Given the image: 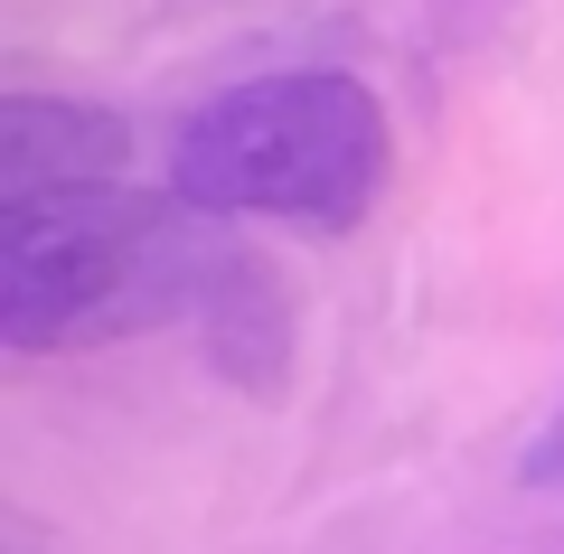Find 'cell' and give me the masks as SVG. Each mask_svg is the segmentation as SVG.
<instances>
[{
  "label": "cell",
  "mask_w": 564,
  "mask_h": 554,
  "mask_svg": "<svg viewBox=\"0 0 564 554\" xmlns=\"http://www.w3.org/2000/svg\"><path fill=\"white\" fill-rule=\"evenodd\" d=\"M386 170H395L386 104L377 85L339 76V66L226 85L170 141V198H188L198 217H263L302 226V236L367 226L386 198Z\"/></svg>",
  "instance_id": "obj_2"
},
{
  "label": "cell",
  "mask_w": 564,
  "mask_h": 554,
  "mask_svg": "<svg viewBox=\"0 0 564 554\" xmlns=\"http://www.w3.org/2000/svg\"><path fill=\"white\" fill-rule=\"evenodd\" d=\"M132 170V122L104 104L10 95L0 104V207L10 198H66V188H113Z\"/></svg>",
  "instance_id": "obj_3"
},
{
  "label": "cell",
  "mask_w": 564,
  "mask_h": 554,
  "mask_svg": "<svg viewBox=\"0 0 564 554\" xmlns=\"http://www.w3.org/2000/svg\"><path fill=\"white\" fill-rule=\"evenodd\" d=\"M263 292L273 282L236 236H217L188 198H151L132 178L0 207V338L20 357L104 348L188 311L236 338V301Z\"/></svg>",
  "instance_id": "obj_1"
},
{
  "label": "cell",
  "mask_w": 564,
  "mask_h": 554,
  "mask_svg": "<svg viewBox=\"0 0 564 554\" xmlns=\"http://www.w3.org/2000/svg\"><path fill=\"white\" fill-rule=\"evenodd\" d=\"M527 479L564 498V414H555V423H545V433H536V452H527Z\"/></svg>",
  "instance_id": "obj_4"
}]
</instances>
